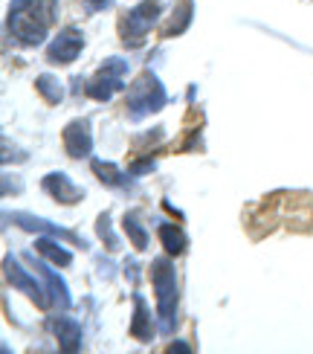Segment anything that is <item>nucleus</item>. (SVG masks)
Returning <instances> with one entry per match:
<instances>
[{"instance_id": "nucleus-3", "label": "nucleus", "mask_w": 313, "mask_h": 354, "mask_svg": "<svg viewBox=\"0 0 313 354\" xmlns=\"http://www.w3.org/2000/svg\"><path fill=\"white\" fill-rule=\"evenodd\" d=\"M160 0H142V3H137L131 12L122 15V21H119V38H122L125 47L137 50L142 47L145 35L151 32V26L160 21Z\"/></svg>"}, {"instance_id": "nucleus-4", "label": "nucleus", "mask_w": 313, "mask_h": 354, "mask_svg": "<svg viewBox=\"0 0 313 354\" xmlns=\"http://www.w3.org/2000/svg\"><path fill=\"white\" fill-rule=\"evenodd\" d=\"M166 102H169V96H166V91H162V84H160V79L154 76V73L145 70V73H140V76H137V82L131 84L128 111H131L133 120H140V116H145V113L162 111Z\"/></svg>"}, {"instance_id": "nucleus-5", "label": "nucleus", "mask_w": 313, "mask_h": 354, "mask_svg": "<svg viewBox=\"0 0 313 354\" xmlns=\"http://www.w3.org/2000/svg\"><path fill=\"white\" fill-rule=\"evenodd\" d=\"M125 70H128V64L122 62V58H111V62H104L96 76L84 84V93L91 99H96V102H108L119 87H122Z\"/></svg>"}, {"instance_id": "nucleus-16", "label": "nucleus", "mask_w": 313, "mask_h": 354, "mask_svg": "<svg viewBox=\"0 0 313 354\" xmlns=\"http://www.w3.org/2000/svg\"><path fill=\"white\" fill-rule=\"evenodd\" d=\"M160 241L169 256H180L186 250V235L177 224H160Z\"/></svg>"}, {"instance_id": "nucleus-15", "label": "nucleus", "mask_w": 313, "mask_h": 354, "mask_svg": "<svg viewBox=\"0 0 313 354\" xmlns=\"http://www.w3.org/2000/svg\"><path fill=\"white\" fill-rule=\"evenodd\" d=\"M35 250H38V256H41V259H47L50 264H55V268H67V264L73 261L70 250L61 247V244H55L53 239H38Z\"/></svg>"}, {"instance_id": "nucleus-21", "label": "nucleus", "mask_w": 313, "mask_h": 354, "mask_svg": "<svg viewBox=\"0 0 313 354\" xmlns=\"http://www.w3.org/2000/svg\"><path fill=\"white\" fill-rule=\"evenodd\" d=\"M169 351H191V348L183 346V343H177V346H169Z\"/></svg>"}, {"instance_id": "nucleus-20", "label": "nucleus", "mask_w": 313, "mask_h": 354, "mask_svg": "<svg viewBox=\"0 0 313 354\" xmlns=\"http://www.w3.org/2000/svg\"><path fill=\"white\" fill-rule=\"evenodd\" d=\"M99 239H102V244L104 247H108L111 250V253H113V250H119V241H116V235H113V230H111V218L108 215H102L99 218Z\"/></svg>"}, {"instance_id": "nucleus-10", "label": "nucleus", "mask_w": 313, "mask_h": 354, "mask_svg": "<svg viewBox=\"0 0 313 354\" xmlns=\"http://www.w3.org/2000/svg\"><path fill=\"white\" fill-rule=\"evenodd\" d=\"M50 328H53L58 346H61L64 351H79V348H82V326H79L76 319H70V317H55V319L50 322Z\"/></svg>"}, {"instance_id": "nucleus-11", "label": "nucleus", "mask_w": 313, "mask_h": 354, "mask_svg": "<svg viewBox=\"0 0 313 354\" xmlns=\"http://www.w3.org/2000/svg\"><path fill=\"white\" fill-rule=\"evenodd\" d=\"M12 221H15V224H18L21 230H29V232H50V235H61V239H70L73 244H84L79 235H73V232H67V230H61V227H55L53 221H47V218H35V215L18 212V215H12Z\"/></svg>"}, {"instance_id": "nucleus-13", "label": "nucleus", "mask_w": 313, "mask_h": 354, "mask_svg": "<svg viewBox=\"0 0 313 354\" xmlns=\"http://www.w3.org/2000/svg\"><path fill=\"white\" fill-rule=\"evenodd\" d=\"M29 261L35 264V273H41V279H44V282H47L50 297H53L55 302H61V305L67 308L73 299H70V290H67V285L61 282V279H58V273H53V270L47 268V264H41V261H38V259H32V256H29Z\"/></svg>"}, {"instance_id": "nucleus-18", "label": "nucleus", "mask_w": 313, "mask_h": 354, "mask_svg": "<svg viewBox=\"0 0 313 354\" xmlns=\"http://www.w3.org/2000/svg\"><path fill=\"white\" fill-rule=\"evenodd\" d=\"M35 87H38V93L50 102V105H58V102L64 99V91H61V82H58L55 76H50V73H44V76H38V82H35Z\"/></svg>"}, {"instance_id": "nucleus-7", "label": "nucleus", "mask_w": 313, "mask_h": 354, "mask_svg": "<svg viewBox=\"0 0 313 354\" xmlns=\"http://www.w3.org/2000/svg\"><path fill=\"white\" fill-rule=\"evenodd\" d=\"M84 50V38L79 29H61V32L55 35V41H50V50H47V58L53 64H70V62H76L79 53Z\"/></svg>"}, {"instance_id": "nucleus-1", "label": "nucleus", "mask_w": 313, "mask_h": 354, "mask_svg": "<svg viewBox=\"0 0 313 354\" xmlns=\"http://www.w3.org/2000/svg\"><path fill=\"white\" fill-rule=\"evenodd\" d=\"M55 9L58 0H15L9 9V32L23 47H38L55 21Z\"/></svg>"}, {"instance_id": "nucleus-8", "label": "nucleus", "mask_w": 313, "mask_h": 354, "mask_svg": "<svg viewBox=\"0 0 313 354\" xmlns=\"http://www.w3.org/2000/svg\"><path fill=\"white\" fill-rule=\"evenodd\" d=\"M93 149V140H91V122L87 120H73L67 128H64V151L73 157V160H82L87 157Z\"/></svg>"}, {"instance_id": "nucleus-12", "label": "nucleus", "mask_w": 313, "mask_h": 354, "mask_svg": "<svg viewBox=\"0 0 313 354\" xmlns=\"http://www.w3.org/2000/svg\"><path fill=\"white\" fill-rule=\"evenodd\" d=\"M133 322H131V337H137L140 343H148L154 337V319L148 314V305L142 297H133Z\"/></svg>"}, {"instance_id": "nucleus-22", "label": "nucleus", "mask_w": 313, "mask_h": 354, "mask_svg": "<svg viewBox=\"0 0 313 354\" xmlns=\"http://www.w3.org/2000/svg\"><path fill=\"white\" fill-rule=\"evenodd\" d=\"M91 3H93V6L99 9V6H108V3H111V0H91Z\"/></svg>"}, {"instance_id": "nucleus-2", "label": "nucleus", "mask_w": 313, "mask_h": 354, "mask_svg": "<svg viewBox=\"0 0 313 354\" xmlns=\"http://www.w3.org/2000/svg\"><path fill=\"white\" fill-rule=\"evenodd\" d=\"M151 285L157 293V314L162 319V331H171L174 314H177V279H174L171 259L151 261Z\"/></svg>"}, {"instance_id": "nucleus-6", "label": "nucleus", "mask_w": 313, "mask_h": 354, "mask_svg": "<svg viewBox=\"0 0 313 354\" xmlns=\"http://www.w3.org/2000/svg\"><path fill=\"white\" fill-rule=\"evenodd\" d=\"M3 270H6V279H9V285H15L18 290H23L29 299L32 302H38L41 308H50V302H53V297H50V290H44L38 282H35V276L32 273H26L18 261H15L12 256H6V261H3Z\"/></svg>"}, {"instance_id": "nucleus-17", "label": "nucleus", "mask_w": 313, "mask_h": 354, "mask_svg": "<svg viewBox=\"0 0 313 354\" xmlns=\"http://www.w3.org/2000/svg\"><path fill=\"white\" fill-rule=\"evenodd\" d=\"M125 232H128V239H131V244L137 247V250H145L148 247V230L142 227V221H140V215L137 212H128L125 215Z\"/></svg>"}, {"instance_id": "nucleus-9", "label": "nucleus", "mask_w": 313, "mask_h": 354, "mask_svg": "<svg viewBox=\"0 0 313 354\" xmlns=\"http://www.w3.org/2000/svg\"><path fill=\"white\" fill-rule=\"evenodd\" d=\"M44 189H47L58 203H67V206L79 203V201L84 198V189H79V186L73 183L67 174H61V171H53V174L44 177Z\"/></svg>"}, {"instance_id": "nucleus-14", "label": "nucleus", "mask_w": 313, "mask_h": 354, "mask_svg": "<svg viewBox=\"0 0 313 354\" xmlns=\"http://www.w3.org/2000/svg\"><path fill=\"white\" fill-rule=\"evenodd\" d=\"M191 15H195V3H191V0H177V6L171 12V21L162 26V38L186 32V26L191 24Z\"/></svg>"}, {"instance_id": "nucleus-19", "label": "nucleus", "mask_w": 313, "mask_h": 354, "mask_svg": "<svg viewBox=\"0 0 313 354\" xmlns=\"http://www.w3.org/2000/svg\"><path fill=\"white\" fill-rule=\"evenodd\" d=\"M93 171L104 186H125V174L119 171L113 163H104V160H93Z\"/></svg>"}]
</instances>
